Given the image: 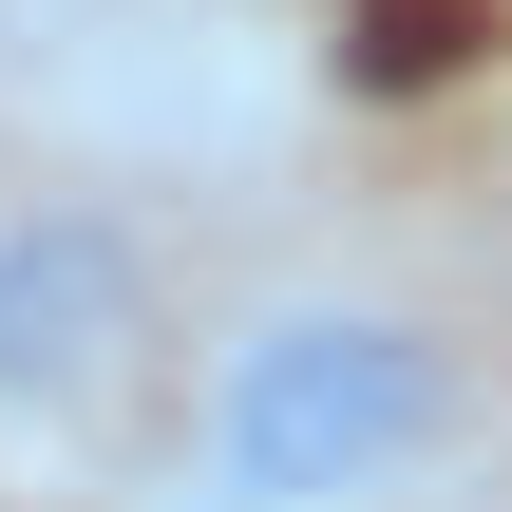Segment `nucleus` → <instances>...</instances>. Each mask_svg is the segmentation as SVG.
<instances>
[{
	"instance_id": "obj_1",
	"label": "nucleus",
	"mask_w": 512,
	"mask_h": 512,
	"mask_svg": "<svg viewBox=\"0 0 512 512\" xmlns=\"http://www.w3.org/2000/svg\"><path fill=\"white\" fill-rule=\"evenodd\" d=\"M171 456L152 512H437L494 456V361L361 266H304L266 304H228L209 342H171Z\"/></svg>"
},
{
	"instance_id": "obj_2",
	"label": "nucleus",
	"mask_w": 512,
	"mask_h": 512,
	"mask_svg": "<svg viewBox=\"0 0 512 512\" xmlns=\"http://www.w3.org/2000/svg\"><path fill=\"white\" fill-rule=\"evenodd\" d=\"M171 247L133 228V190L19 171L0 190V475H95L152 399H171Z\"/></svg>"
}]
</instances>
